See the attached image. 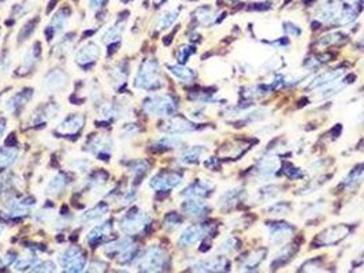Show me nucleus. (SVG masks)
Listing matches in <instances>:
<instances>
[{
  "mask_svg": "<svg viewBox=\"0 0 364 273\" xmlns=\"http://www.w3.org/2000/svg\"><path fill=\"white\" fill-rule=\"evenodd\" d=\"M18 157V149L12 146L0 147V169L10 167Z\"/></svg>",
  "mask_w": 364,
  "mask_h": 273,
  "instance_id": "obj_33",
  "label": "nucleus"
},
{
  "mask_svg": "<svg viewBox=\"0 0 364 273\" xmlns=\"http://www.w3.org/2000/svg\"><path fill=\"white\" fill-rule=\"evenodd\" d=\"M348 81H349V79H342V78H340V79L331 82V83L326 85V86L320 87L318 97L327 98V97H330V96H334V94H337L338 92H341L342 89H345V87L351 83V82H348Z\"/></svg>",
  "mask_w": 364,
  "mask_h": 273,
  "instance_id": "obj_24",
  "label": "nucleus"
},
{
  "mask_svg": "<svg viewBox=\"0 0 364 273\" xmlns=\"http://www.w3.org/2000/svg\"><path fill=\"white\" fill-rule=\"evenodd\" d=\"M360 43L364 44V36H363V37H362V40H360Z\"/></svg>",
  "mask_w": 364,
  "mask_h": 273,
  "instance_id": "obj_56",
  "label": "nucleus"
},
{
  "mask_svg": "<svg viewBox=\"0 0 364 273\" xmlns=\"http://www.w3.org/2000/svg\"><path fill=\"white\" fill-rule=\"evenodd\" d=\"M196 129L197 126L194 123L183 119L181 116H174L162 126V131H165L167 134H185V133H192Z\"/></svg>",
  "mask_w": 364,
  "mask_h": 273,
  "instance_id": "obj_12",
  "label": "nucleus"
},
{
  "mask_svg": "<svg viewBox=\"0 0 364 273\" xmlns=\"http://www.w3.org/2000/svg\"><path fill=\"white\" fill-rule=\"evenodd\" d=\"M87 1H88V7L91 8V10L97 11L103 7L105 0H87Z\"/></svg>",
  "mask_w": 364,
  "mask_h": 273,
  "instance_id": "obj_51",
  "label": "nucleus"
},
{
  "mask_svg": "<svg viewBox=\"0 0 364 273\" xmlns=\"http://www.w3.org/2000/svg\"><path fill=\"white\" fill-rule=\"evenodd\" d=\"M364 179V164H360L356 168L352 169L347 178L344 179V187L345 189H353Z\"/></svg>",
  "mask_w": 364,
  "mask_h": 273,
  "instance_id": "obj_34",
  "label": "nucleus"
},
{
  "mask_svg": "<svg viewBox=\"0 0 364 273\" xmlns=\"http://www.w3.org/2000/svg\"><path fill=\"white\" fill-rule=\"evenodd\" d=\"M194 52V48L193 47H189V45H182L181 48L178 49V52H177V59L180 63H186L188 59L193 55Z\"/></svg>",
  "mask_w": 364,
  "mask_h": 273,
  "instance_id": "obj_45",
  "label": "nucleus"
},
{
  "mask_svg": "<svg viewBox=\"0 0 364 273\" xmlns=\"http://www.w3.org/2000/svg\"><path fill=\"white\" fill-rule=\"evenodd\" d=\"M285 32L287 33V36H292V37H298L301 34V30L298 29V26L293 25L292 22L285 23Z\"/></svg>",
  "mask_w": 364,
  "mask_h": 273,
  "instance_id": "obj_48",
  "label": "nucleus"
},
{
  "mask_svg": "<svg viewBox=\"0 0 364 273\" xmlns=\"http://www.w3.org/2000/svg\"><path fill=\"white\" fill-rule=\"evenodd\" d=\"M66 83V75L59 70L51 71L48 75L45 76L44 85L47 89L50 90H56V89H61V87L65 86Z\"/></svg>",
  "mask_w": 364,
  "mask_h": 273,
  "instance_id": "obj_29",
  "label": "nucleus"
},
{
  "mask_svg": "<svg viewBox=\"0 0 364 273\" xmlns=\"http://www.w3.org/2000/svg\"><path fill=\"white\" fill-rule=\"evenodd\" d=\"M196 19L199 22H201L203 25H210L212 18H214V12H212V8L210 7H200L199 10L196 11Z\"/></svg>",
  "mask_w": 364,
  "mask_h": 273,
  "instance_id": "obj_42",
  "label": "nucleus"
},
{
  "mask_svg": "<svg viewBox=\"0 0 364 273\" xmlns=\"http://www.w3.org/2000/svg\"><path fill=\"white\" fill-rule=\"evenodd\" d=\"M39 262L40 260L37 257L29 254V256L26 257H22V258L15 264V271H28V269L33 271L34 267H36Z\"/></svg>",
  "mask_w": 364,
  "mask_h": 273,
  "instance_id": "obj_41",
  "label": "nucleus"
},
{
  "mask_svg": "<svg viewBox=\"0 0 364 273\" xmlns=\"http://www.w3.org/2000/svg\"><path fill=\"white\" fill-rule=\"evenodd\" d=\"M134 86L143 90H156L165 86V79L162 76L160 67L156 60H144L134 78Z\"/></svg>",
  "mask_w": 364,
  "mask_h": 273,
  "instance_id": "obj_1",
  "label": "nucleus"
},
{
  "mask_svg": "<svg viewBox=\"0 0 364 273\" xmlns=\"http://www.w3.org/2000/svg\"><path fill=\"white\" fill-rule=\"evenodd\" d=\"M3 231H4V227H3V225L0 224V235L3 234Z\"/></svg>",
  "mask_w": 364,
  "mask_h": 273,
  "instance_id": "obj_55",
  "label": "nucleus"
},
{
  "mask_svg": "<svg viewBox=\"0 0 364 273\" xmlns=\"http://www.w3.org/2000/svg\"><path fill=\"white\" fill-rule=\"evenodd\" d=\"M29 97H30V90H23V92L17 93V94H14V96H11L7 100L4 108H6V111H15V109L19 108L21 105L26 103Z\"/></svg>",
  "mask_w": 364,
  "mask_h": 273,
  "instance_id": "obj_36",
  "label": "nucleus"
},
{
  "mask_svg": "<svg viewBox=\"0 0 364 273\" xmlns=\"http://www.w3.org/2000/svg\"><path fill=\"white\" fill-rule=\"evenodd\" d=\"M40 58V44L36 43L32 45V48H29V51L23 56L22 62V72H29L34 67V65L39 62Z\"/></svg>",
  "mask_w": 364,
  "mask_h": 273,
  "instance_id": "obj_27",
  "label": "nucleus"
},
{
  "mask_svg": "<svg viewBox=\"0 0 364 273\" xmlns=\"http://www.w3.org/2000/svg\"><path fill=\"white\" fill-rule=\"evenodd\" d=\"M167 265H169V256L165 249H162L159 246H151L140 258L138 269L143 272H159L163 271Z\"/></svg>",
  "mask_w": 364,
  "mask_h": 273,
  "instance_id": "obj_3",
  "label": "nucleus"
},
{
  "mask_svg": "<svg viewBox=\"0 0 364 273\" xmlns=\"http://www.w3.org/2000/svg\"><path fill=\"white\" fill-rule=\"evenodd\" d=\"M225 268H229V262L225 257H214L210 260L196 262L193 265V271L197 272H219L225 271Z\"/></svg>",
  "mask_w": 364,
  "mask_h": 273,
  "instance_id": "obj_15",
  "label": "nucleus"
},
{
  "mask_svg": "<svg viewBox=\"0 0 364 273\" xmlns=\"http://www.w3.org/2000/svg\"><path fill=\"white\" fill-rule=\"evenodd\" d=\"M266 250L265 249H259V250H255V251H251L248 254V257L245 258V261L243 264V268L245 269H254V268L259 267V264L263 260H265L266 257Z\"/></svg>",
  "mask_w": 364,
  "mask_h": 273,
  "instance_id": "obj_38",
  "label": "nucleus"
},
{
  "mask_svg": "<svg viewBox=\"0 0 364 273\" xmlns=\"http://www.w3.org/2000/svg\"><path fill=\"white\" fill-rule=\"evenodd\" d=\"M69 19H70V12H69V10L61 8L59 11H56L55 15L52 16L50 25H48L47 30H45L47 38L51 40L55 34L63 32L66 29L67 23H69Z\"/></svg>",
  "mask_w": 364,
  "mask_h": 273,
  "instance_id": "obj_13",
  "label": "nucleus"
},
{
  "mask_svg": "<svg viewBox=\"0 0 364 273\" xmlns=\"http://www.w3.org/2000/svg\"><path fill=\"white\" fill-rule=\"evenodd\" d=\"M66 185V176L63 174H56L55 176L51 178L48 185H47V194L48 196H58V194H61L62 191H63Z\"/></svg>",
  "mask_w": 364,
  "mask_h": 273,
  "instance_id": "obj_31",
  "label": "nucleus"
},
{
  "mask_svg": "<svg viewBox=\"0 0 364 273\" xmlns=\"http://www.w3.org/2000/svg\"><path fill=\"white\" fill-rule=\"evenodd\" d=\"M112 231V227H111L110 223H103L96 225L91 232L87 236V242H88L91 246H96L97 243H100L101 240H104L108 235L111 234Z\"/></svg>",
  "mask_w": 364,
  "mask_h": 273,
  "instance_id": "obj_21",
  "label": "nucleus"
},
{
  "mask_svg": "<svg viewBox=\"0 0 364 273\" xmlns=\"http://www.w3.org/2000/svg\"><path fill=\"white\" fill-rule=\"evenodd\" d=\"M279 194V187L276 186H266L263 189H259L258 190V194H256V200L258 201H270L271 198H274Z\"/></svg>",
  "mask_w": 364,
  "mask_h": 273,
  "instance_id": "obj_40",
  "label": "nucleus"
},
{
  "mask_svg": "<svg viewBox=\"0 0 364 273\" xmlns=\"http://www.w3.org/2000/svg\"><path fill=\"white\" fill-rule=\"evenodd\" d=\"M349 227L344 225V224H338V225H333L325 229L323 232L318 235V238L315 239V245L316 247L319 246H334L340 243L342 239H345L349 235Z\"/></svg>",
  "mask_w": 364,
  "mask_h": 273,
  "instance_id": "obj_7",
  "label": "nucleus"
},
{
  "mask_svg": "<svg viewBox=\"0 0 364 273\" xmlns=\"http://www.w3.org/2000/svg\"><path fill=\"white\" fill-rule=\"evenodd\" d=\"M112 146L114 143L108 136H94L89 139L85 147L88 152L93 153L100 160H105V157H110Z\"/></svg>",
  "mask_w": 364,
  "mask_h": 273,
  "instance_id": "obj_8",
  "label": "nucleus"
},
{
  "mask_svg": "<svg viewBox=\"0 0 364 273\" xmlns=\"http://www.w3.org/2000/svg\"><path fill=\"white\" fill-rule=\"evenodd\" d=\"M269 227V240L273 246H281L294 232V227L289 223H271Z\"/></svg>",
  "mask_w": 364,
  "mask_h": 273,
  "instance_id": "obj_9",
  "label": "nucleus"
},
{
  "mask_svg": "<svg viewBox=\"0 0 364 273\" xmlns=\"http://www.w3.org/2000/svg\"><path fill=\"white\" fill-rule=\"evenodd\" d=\"M214 185L210 182H205V180H196L192 185H189L182 196L188 197V198H204L208 197L212 193Z\"/></svg>",
  "mask_w": 364,
  "mask_h": 273,
  "instance_id": "obj_16",
  "label": "nucleus"
},
{
  "mask_svg": "<svg viewBox=\"0 0 364 273\" xmlns=\"http://www.w3.org/2000/svg\"><path fill=\"white\" fill-rule=\"evenodd\" d=\"M59 262L66 272H83L87 267V254L77 246H70L62 253Z\"/></svg>",
  "mask_w": 364,
  "mask_h": 273,
  "instance_id": "obj_5",
  "label": "nucleus"
},
{
  "mask_svg": "<svg viewBox=\"0 0 364 273\" xmlns=\"http://www.w3.org/2000/svg\"><path fill=\"white\" fill-rule=\"evenodd\" d=\"M182 183V175L174 171H162L149 180V187L156 191H167Z\"/></svg>",
  "mask_w": 364,
  "mask_h": 273,
  "instance_id": "obj_6",
  "label": "nucleus"
},
{
  "mask_svg": "<svg viewBox=\"0 0 364 273\" xmlns=\"http://www.w3.org/2000/svg\"><path fill=\"white\" fill-rule=\"evenodd\" d=\"M347 3H349V4H355V3H358V1H362V0H345Z\"/></svg>",
  "mask_w": 364,
  "mask_h": 273,
  "instance_id": "obj_54",
  "label": "nucleus"
},
{
  "mask_svg": "<svg viewBox=\"0 0 364 273\" xmlns=\"http://www.w3.org/2000/svg\"><path fill=\"white\" fill-rule=\"evenodd\" d=\"M208 232V228L201 225V224H193V225H189L188 228L183 229V232L178 239V245L181 247H189V246L197 243L199 240L204 238Z\"/></svg>",
  "mask_w": 364,
  "mask_h": 273,
  "instance_id": "obj_10",
  "label": "nucleus"
},
{
  "mask_svg": "<svg viewBox=\"0 0 364 273\" xmlns=\"http://www.w3.org/2000/svg\"><path fill=\"white\" fill-rule=\"evenodd\" d=\"M180 15V11L178 10H166L162 15L158 18L155 29L156 30H163V29H169L170 26L174 25V22L178 19Z\"/></svg>",
  "mask_w": 364,
  "mask_h": 273,
  "instance_id": "obj_30",
  "label": "nucleus"
},
{
  "mask_svg": "<svg viewBox=\"0 0 364 273\" xmlns=\"http://www.w3.org/2000/svg\"><path fill=\"white\" fill-rule=\"evenodd\" d=\"M132 245V242L130 239H121V240H116V242H112V243H108V245L104 246V251L105 256L108 257H118L119 254H122L123 251L126 250L127 247H130Z\"/></svg>",
  "mask_w": 364,
  "mask_h": 273,
  "instance_id": "obj_32",
  "label": "nucleus"
},
{
  "mask_svg": "<svg viewBox=\"0 0 364 273\" xmlns=\"http://www.w3.org/2000/svg\"><path fill=\"white\" fill-rule=\"evenodd\" d=\"M326 205H327V204H326L323 200H322V201L319 200V201L309 202L308 205L303 209V217L314 218L316 217V216H319V214H322L323 210L326 209Z\"/></svg>",
  "mask_w": 364,
  "mask_h": 273,
  "instance_id": "obj_37",
  "label": "nucleus"
},
{
  "mask_svg": "<svg viewBox=\"0 0 364 273\" xmlns=\"http://www.w3.org/2000/svg\"><path fill=\"white\" fill-rule=\"evenodd\" d=\"M15 258H17V257H15V253L10 251V253H7L6 256L3 257V260H4V261L0 262V265H1V267H8L10 264H12V262L15 261Z\"/></svg>",
  "mask_w": 364,
  "mask_h": 273,
  "instance_id": "obj_50",
  "label": "nucleus"
},
{
  "mask_svg": "<svg viewBox=\"0 0 364 273\" xmlns=\"http://www.w3.org/2000/svg\"><path fill=\"white\" fill-rule=\"evenodd\" d=\"M108 205H105V204H99V205H96L93 206L92 209H89L87 210L85 213H83L81 216H80V221L81 224H87V223H94V221H97L100 220L101 217H104L107 212H108Z\"/></svg>",
  "mask_w": 364,
  "mask_h": 273,
  "instance_id": "obj_22",
  "label": "nucleus"
},
{
  "mask_svg": "<svg viewBox=\"0 0 364 273\" xmlns=\"http://www.w3.org/2000/svg\"><path fill=\"white\" fill-rule=\"evenodd\" d=\"M182 223V218L180 214H177V213H169L167 216H166L165 221H163V227L166 229H176L177 227H180V224Z\"/></svg>",
  "mask_w": 364,
  "mask_h": 273,
  "instance_id": "obj_44",
  "label": "nucleus"
},
{
  "mask_svg": "<svg viewBox=\"0 0 364 273\" xmlns=\"http://www.w3.org/2000/svg\"><path fill=\"white\" fill-rule=\"evenodd\" d=\"M165 1H166V0H152V3H154L156 7H158V5H160V4H163Z\"/></svg>",
  "mask_w": 364,
  "mask_h": 273,
  "instance_id": "obj_53",
  "label": "nucleus"
},
{
  "mask_svg": "<svg viewBox=\"0 0 364 273\" xmlns=\"http://www.w3.org/2000/svg\"><path fill=\"white\" fill-rule=\"evenodd\" d=\"M279 168H281V161L271 156L262 158L258 164V172L262 178H270L273 175H275Z\"/></svg>",
  "mask_w": 364,
  "mask_h": 273,
  "instance_id": "obj_19",
  "label": "nucleus"
},
{
  "mask_svg": "<svg viewBox=\"0 0 364 273\" xmlns=\"http://www.w3.org/2000/svg\"><path fill=\"white\" fill-rule=\"evenodd\" d=\"M182 210L190 217L203 218L208 214L210 207H208L207 204L200 201L199 198H189L188 201L182 205Z\"/></svg>",
  "mask_w": 364,
  "mask_h": 273,
  "instance_id": "obj_17",
  "label": "nucleus"
},
{
  "mask_svg": "<svg viewBox=\"0 0 364 273\" xmlns=\"http://www.w3.org/2000/svg\"><path fill=\"white\" fill-rule=\"evenodd\" d=\"M297 250V247L294 245H286L282 247L281 250L278 251V254H275V258L271 262V268H278L281 265H285Z\"/></svg>",
  "mask_w": 364,
  "mask_h": 273,
  "instance_id": "obj_28",
  "label": "nucleus"
},
{
  "mask_svg": "<svg viewBox=\"0 0 364 273\" xmlns=\"http://www.w3.org/2000/svg\"><path fill=\"white\" fill-rule=\"evenodd\" d=\"M73 168H74V171L77 169V171H88L89 168V163L87 161V160H81V158H78V160H76L74 163H73L72 165Z\"/></svg>",
  "mask_w": 364,
  "mask_h": 273,
  "instance_id": "obj_49",
  "label": "nucleus"
},
{
  "mask_svg": "<svg viewBox=\"0 0 364 273\" xmlns=\"http://www.w3.org/2000/svg\"><path fill=\"white\" fill-rule=\"evenodd\" d=\"M344 76V70L341 68H337V70L333 71H326V72H322L318 76H315L314 79L311 81V83L308 85L309 89H316V87H323L326 85H329L331 82L337 81Z\"/></svg>",
  "mask_w": 364,
  "mask_h": 273,
  "instance_id": "obj_18",
  "label": "nucleus"
},
{
  "mask_svg": "<svg viewBox=\"0 0 364 273\" xmlns=\"http://www.w3.org/2000/svg\"><path fill=\"white\" fill-rule=\"evenodd\" d=\"M123 30H125V22H116L114 25H111L108 29H105L101 36V41L107 45L116 43L122 37Z\"/></svg>",
  "mask_w": 364,
  "mask_h": 273,
  "instance_id": "obj_23",
  "label": "nucleus"
},
{
  "mask_svg": "<svg viewBox=\"0 0 364 273\" xmlns=\"http://www.w3.org/2000/svg\"><path fill=\"white\" fill-rule=\"evenodd\" d=\"M151 221V218L147 213H144L140 209H132L126 214H123L119 220V229L126 235H137L147 227Z\"/></svg>",
  "mask_w": 364,
  "mask_h": 273,
  "instance_id": "obj_4",
  "label": "nucleus"
},
{
  "mask_svg": "<svg viewBox=\"0 0 364 273\" xmlns=\"http://www.w3.org/2000/svg\"><path fill=\"white\" fill-rule=\"evenodd\" d=\"M285 174H286L287 178H290V179H300V178H303V172L300 171V168H296V167H293L290 164H287V168L285 169Z\"/></svg>",
  "mask_w": 364,
  "mask_h": 273,
  "instance_id": "obj_47",
  "label": "nucleus"
},
{
  "mask_svg": "<svg viewBox=\"0 0 364 273\" xmlns=\"http://www.w3.org/2000/svg\"><path fill=\"white\" fill-rule=\"evenodd\" d=\"M340 7L337 4L334 0H329L327 3H325L323 5H320V8L316 12V18L322 22H329V23H333L334 19L338 15L340 12Z\"/></svg>",
  "mask_w": 364,
  "mask_h": 273,
  "instance_id": "obj_20",
  "label": "nucleus"
},
{
  "mask_svg": "<svg viewBox=\"0 0 364 273\" xmlns=\"http://www.w3.org/2000/svg\"><path fill=\"white\" fill-rule=\"evenodd\" d=\"M237 249H240V240L237 238H227L219 245V251L221 253H233Z\"/></svg>",
  "mask_w": 364,
  "mask_h": 273,
  "instance_id": "obj_43",
  "label": "nucleus"
},
{
  "mask_svg": "<svg viewBox=\"0 0 364 273\" xmlns=\"http://www.w3.org/2000/svg\"><path fill=\"white\" fill-rule=\"evenodd\" d=\"M85 118L80 114H73L70 116H67L62 120L56 131L62 134V136H74L77 134L78 131L83 129Z\"/></svg>",
  "mask_w": 364,
  "mask_h": 273,
  "instance_id": "obj_14",
  "label": "nucleus"
},
{
  "mask_svg": "<svg viewBox=\"0 0 364 273\" xmlns=\"http://www.w3.org/2000/svg\"><path fill=\"white\" fill-rule=\"evenodd\" d=\"M290 210V206L286 205V204H283V202H274V204H271L270 206H267L265 212L271 216V217H282V216H285L287 214Z\"/></svg>",
  "mask_w": 364,
  "mask_h": 273,
  "instance_id": "obj_39",
  "label": "nucleus"
},
{
  "mask_svg": "<svg viewBox=\"0 0 364 273\" xmlns=\"http://www.w3.org/2000/svg\"><path fill=\"white\" fill-rule=\"evenodd\" d=\"M342 34L341 33H330V34H326L322 38H319L318 44L323 45V47H329L330 44H336L338 41H341Z\"/></svg>",
  "mask_w": 364,
  "mask_h": 273,
  "instance_id": "obj_46",
  "label": "nucleus"
},
{
  "mask_svg": "<svg viewBox=\"0 0 364 273\" xmlns=\"http://www.w3.org/2000/svg\"><path fill=\"white\" fill-rule=\"evenodd\" d=\"M178 104L170 94H155L143 103L144 112L151 116H173L177 112Z\"/></svg>",
  "mask_w": 364,
  "mask_h": 273,
  "instance_id": "obj_2",
  "label": "nucleus"
},
{
  "mask_svg": "<svg viewBox=\"0 0 364 273\" xmlns=\"http://www.w3.org/2000/svg\"><path fill=\"white\" fill-rule=\"evenodd\" d=\"M4 130H6V122H4L3 119H0V138H1V136H3Z\"/></svg>",
  "mask_w": 364,
  "mask_h": 273,
  "instance_id": "obj_52",
  "label": "nucleus"
},
{
  "mask_svg": "<svg viewBox=\"0 0 364 273\" xmlns=\"http://www.w3.org/2000/svg\"><path fill=\"white\" fill-rule=\"evenodd\" d=\"M169 70L176 79L183 83H190L196 78V72L185 66H169Z\"/></svg>",
  "mask_w": 364,
  "mask_h": 273,
  "instance_id": "obj_26",
  "label": "nucleus"
},
{
  "mask_svg": "<svg viewBox=\"0 0 364 273\" xmlns=\"http://www.w3.org/2000/svg\"><path fill=\"white\" fill-rule=\"evenodd\" d=\"M241 194H243V189H240V187L226 190L222 194L221 198H219V207L221 209H229V207H232L241 198Z\"/></svg>",
  "mask_w": 364,
  "mask_h": 273,
  "instance_id": "obj_25",
  "label": "nucleus"
},
{
  "mask_svg": "<svg viewBox=\"0 0 364 273\" xmlns=\"http://www.w3.org/2000/svg\"><path fill=\"white\" fill-rule=\"evenodd\" d=\"M205 153L204 146H192L186 149L181 154V161L183 164H196L199 163L201 156Z\"/></svg>",
  "mask_w": 364,
  "mask_h": 273,
  "instance_id": "obj_35",
  "label": "nucleus"
},
{
  "mask_svg": "<svg viewBox=\"0 0 364 273\" xmlns=\"http://www.w3.org/2000/svg\"><path fill=\"white\" fill-rule=\"evenodd\" d=\"M99 45L93 43V41H89V43H85L77 49V52L74 55V59H76L78 65L81 66L92 65V63H94L96 60L99 59Z\"/></svg>",
  "mask_w": 364,
  "mask_h": 273,
  "instance_id": "obj_11",
  "label": "nucleus"
}]
</instances>
